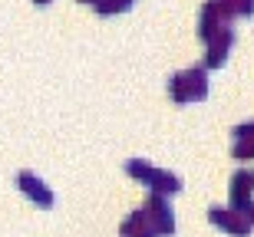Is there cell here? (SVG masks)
I'll use <instances>...</instances> for the list:
<instances>
[{"instance_id": "12", "label": "cell", "mask_w": 254, "mask_h": 237, "mask_svg": "<svg viewBox=\"0 0 254 237\" xmlns=\"http://www.w3.org/2000/svg\"><path fill=\"white\" fill-rule=\"evenodd\" d=\"M231 155H235L238 161L254 158V139H235V145H231Z\"/></svg>"}, {"instance_id": "1", "label": "cell", "mask_w": 254, "mask_h": 237, "mask_svg": "<svg viewBox=\"0 0 254 237\" xmlns=\"http://www.w3.org/2000/svg\"><path fill=\"white\" fill-rule=\"evenodd\" d=\"M165 86H169V95L179 105L182 102H195V99H205L208 95V69L201 66V63L185 66V69H179V73H172Z\"/></svg>"}, {"instance_id": "5", "label": "cell", "mask_w": 254, "mask_h": 237, "mask_svg": "<svg viewBox=\"0 0 254 237\" xmlns=\"http://www.w3.org/2000/svg\"><path fill=\"white\" fill-rule=\"evenodd\" d=\"M251 194H254V178L248 168H238L231 175V185H228V208H235L238 214H245V208L251 204Z\"/></svg>"}, {"instance_id": "8", "label": "cell", "mask_w": 254, "mask_h": 237, "mask_svg": "<svg viewBox=\"0 0 254 237\" xmlns=\"http://www.w3.org/2000/svg\"><path fill=\"white\" fill-rule=\"evenodd\" d=\"M145 231H152V221H149V211H145V204L135 211H129V218H123V224H119V234L123 237H139L145 234ZM155 234V231H152Z\"/></svg>"}, {"instance_id": "10", "label": "cell", "mask_w": 254, "mask_h": 237, "mask_svg": "<svg viewBox=\"0 0 254 237\" xmlns=\"http://www.w3.org/2000/svg\"><path fill=\"white\" fill-rule=\"evenodd\" d=\"M152 168H155V165H152L149 158H129V161H126V171H129L132 178H139L142 185H145V178H149Z\"/></svg>"}, {"instance_id": "6", "label": "cell", "mask_w": 254, "mask_h": 237, "mask_svg": "<svg viewBox=\"0 0 254 237\" xmlns=\"http://www.w3.org/2000/svg\"><path fill=\"white\" fill-rule=\"evenodd\" d=\"M231 43H235V27H231V23H228L225 30H221V33H218L215 40H211V43H205V63H201V66H221V63H225L228 59V49H231Z\"/></svg>"}, {"instance_id": "16", "label": "cell", "mask_w": 254, "mask_h": 237, "mask_svg": "<svg viewBox=\"0 0 254 237\" xmlns=\"http://www.w3.org/2000/svg\"><path fill=\"white\" fill-rule=\"evenodd\" d=\"M83 3H96V0H83Z\"/></svg>"}, {"instance_id": "15", "label": "cell", "mask_w": 254, "mask_h": 237, "mask_svg": "<svg viewBox=\"0 0 254 237\" xmlns=\"http://www.w3.org/2000/svg\"><path fill=\"white\" fill-rule=\"evenodd\" d=\"M33 3H40V7H43V3H50V0H33Z\"/></svg>"}, {"instance_id": "11", "label": "cell", "mask_w": 254, "mask_h": 237, "mask_svg": "<svg viewBox=\"0 0 254 237\" xmlns=\"http://www.w3.org/2000/svg\"><path fill=\"white\" fill-rule=\"evenodd\" d=\"M103 17H109V13H123V10H129L132 7V0H96L93 3Z\"/></svg>"}, {"instance_id": "7", "label": "cell", "mask_w": 254, "mask_h": 237, "mask_svg": "<svg viewBox=\"0 0 254 237\" xmlns=\"http://www.w3.org/2000/svg\"><path fill=\"white\" fill-rule=\"evenodd\" d=\"M145 185H149L155 194H165V198H169V194H175V191H182V178H179V175H175V171H169V168H159V165L149 171Z\"/></svg>"}, {"instance_id": "14", "label": "cell", "mask_w": 254, "mask_h": 237, "mask_svg": "<svg viewBox=\"0 0 254 237\" xmlns=\"http://www.w3.org/2000/svg\"><path fill=\"white\" fill-rule=\"evenodd\" d=\"M139 237H155V234H152V231H145V234H139Z\"/></svg>"}, {"instance_id": "2", "label": "cell", "mask_w": 254, "mask_h": 237, "mask_svg": "<svg viewBox=\"0 0 254 237\" xmlns=\"http://www.w3.org/2000/svg\"><path fill=\"white\" fill-rule=\"evenodd\" d=\"M145 211H149L155 237H172L175 234V208H172V201L165 198V194H155V191H152L149 201H145Z\"/></svg>"}, {"instance_id": "13", "label": "cell", "mask_w": 254, "mask_h": 237, "mask_svg": "<svg viewBox=\"0 0 254 237\" xmlns=\"http://www.w3.org/2000/svg\"><path fill=\"white\" fill-rule=\"evenodd\" d=\"M231 132H235V139H254V122H241Z\"/></svg>"}, {"instance_id": "3", "label": "cell", "mask_w": 254, "mask_h": 237, "mask_svg": "<svg viewBox=\"0 0 254 237\" xmlns=\"http://www.w3.org/2000/svg\"><path fill=\"white\" fill-rule=\"evenodd\" d=\"M208 221L218 224V228H225L228 234H235V237L251 234V221L245 214H238L235 208H228V204H208Z\"/></svg>"}, {"instance_id": "9", "label": "cell", "mask_w": 254, "mask_h": 237, "mask_svg": "<svg viewBox=\"0 0 254 237\" xmlns=\"http://www.w3.org/2000/svg\"><path fill=\"white\" fill-rule=\"evenodd\" d=\"M218 7H221V13H225L228 20L251 17V13H254V0H218Z\"/></svg>"}, {"instance_id": "4", "label": "cell", "mask_w": 254, "mask_h": 237, "mask_svg": "<svg viewBox=\"0 0 254 237\" xmlns=\"http://www.w3.org/2000/svg\"><path fill=\"white\" fill-rule=\"evenodd\" d=\"M17 188L27 194L30 201H37L40 208H50L53 201H57V194H53V188H50L47 181L40 178L37 171H30V168H23V171H17Z\"/></svg>"}]
</instances>
